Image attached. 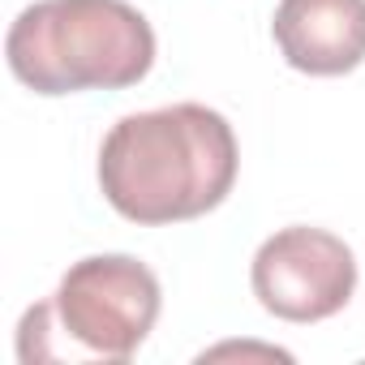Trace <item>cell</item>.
Instances as JSON below:
<instances>
[{
	"label": "cell",
	"instance_id": "3",
	"mask_svg": "<svg viewBox=\"0 0 365 365\" xmlns=\"http://www.w3.org/2000/svg\"><path fill=\"white\" fill-rule=\"evenodd\" d=\"M159 318V279L129 254H95L65 271L52 301L22 314L18 356L35 361H129Z\"/></svg>",
	"mask_w": 365,
	"mask_h": 365
},
{
	"label": "cell",
	"instance_id": "2",
	"mask_svg": "<svg viewBox=\"0 0 365 365\" xmlns=\"http://www.w3.org/2000/svg\"><path fill=\"white\" fill-rule=\"evenodd\" d=\"M9 69L35 95L125 91L155 65V31L129 0H35L5 39Z\"/></svg>",
	"mask_w": 365,
	"mask_h": 365
},
{
	"label": "cell",
	"instance_id": "1",
	"mask_svg": "<svg viewBox=\"0 0 365 365\" xmlns=\"http://www.w3.org/2000/svg\"><path fill=\"white\" fill-rule=\"evenodd\" d=\"M232 125L207 103L133 112L99 146V190L116 215L159 228L215 211L237 185Z\"/></svg>",
	"mask_w": 365,
	"mask_h": 365
},
{
	"label": "cell",
	"instance_id": "5",
	"mask_svg": "<svg viewBox=\"0 0 365 365\" xmlns=\"http://www.w3.org/2000/svg\"><path fill=\"white\" fill-rule=\"evenodd\" d=\"M271 35L301 73H352L365 61V0H279Z\"/></svg>",
	"mask_w": 365,
	"mask_h": 365
},
{
	"label": "cell",
	"instance_id": "4",
	"mask_svg": "<svg viewBox=\"0 0 365 365\" xmlns=\"http://www.w3.org/2000/svg\"><path fill=\"white\" fill-rule=\"evenodd\" d=\"M250 279L267 314L284 322H322L352 301L356 258L335 232L297 224L258 245Z\"/></svg>",
	"mask_w": 365,
	"mask_h": 365
}]
</instances>
